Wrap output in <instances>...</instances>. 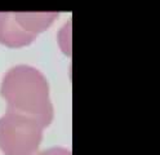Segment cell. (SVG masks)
<instances>
[{"label": "cell", "mask_w": 160, "mask_h": 155, "mask_svg": "<svg viewBox=\"0 0 160 155\" xmlns=\"http://www.w3.org/2000/svg\"><path fill=\"white\" fill-rule=\"evenodd\" d=\"M70 41H71V22L66 23L59 30V34H58L59 48L62 49V52L66 56H71V45H70Z\"/></svg>", "instance_id": "obj_4"}, {"label": "cell", "mask_w": 160, "mask_h": 155, "mask_svg": "<svg viewBox=\"0 0 160 155\" xmlns=\"http://www.w3.org/2000/svg\"><path fill=\"white\" fill-rule=\"evenodd\" d=\"M31 155H71L67 147H62V146H53L45 150H38Z\"/></svg>", "instance_id": "obj_5"}, {"label": "cell", "mask_w": 160, "mask_h": 155, "mask_svg": "<svg viewBox=\"0 0 160 155\" xmlns=\"http://www.w3.org/2000/svg\"><path fill=\"white\" fill-rule=\"evenodd\" d=\"M57 18L56 12H0V44L11 49L31 45Z\"/></svg>", "instance_id": "obj_3"}, {"label": "cell", "mask_w": 160, "mask_h": 155, "mask_svg": "<svg viewBox=\"0 0 160 155\" xmlns=\"http://www.w3.org/2000/svg\"><path fill=\"white\" fill-rule=\"evenodd\" d=\"M44 129L32 116L7 110L0 116V151L4 155H31L39 150Z\"/></svg>", "instance_id": "obj_2"}, {"label": "cell", "mask_w": 160, "mask_h": 155, "mask_svg": "<svg viewBox=\"0 0 160 155\" xmlns=\"http://www.w3.org/2000/svg\"><path fill=\"white\" fill-rule=\"evenodd\" d=\"M0 95L7 110L26 114L44 128L52 124L54 107L49 81L39 69L31 65H16L9 69L0 84Z\"/></svg>", "instance_id": "obj_1"}]
</instances>
